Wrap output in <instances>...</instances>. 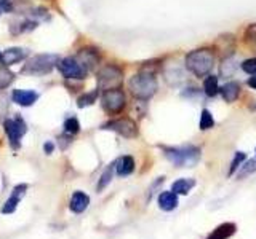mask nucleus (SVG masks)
Instances as JSON below:
<instances>
[{"label":"nucleus","instance_id":"1","mask_svg":"<svg viewBox=\"0 0 256 239\" xmlns=\"http://www.w3.org/2000/svg\"><path fill=\"white\" fill-rule=\"evenodd\" d=\"M215 56L210 50H195L186 56V67L194 75L203 77L213 67Z\"/></svg>","mask_w":256,"mask_h":239},{"label":"nucleus","instance_id":"2","mask_svg":"<svg viewBox=\"0 0 256 239\" xmlns=\"http://www.w3.org/2000/svg\"><path fill=\"white\" fill-rule=\"evenodd\" d=\"M128 86H130V91L134 98L149 99L157 91V80L152 74L141 72L131 77L130 81H128Z\"/></svg>","mask_w":256,"mask_h":239},{"label":"nucleus","instance_id":"3","mask_svg":"<svg viewBox=\"0 0 256 239\" xmlns=\"http://www.w3.org/2000/svg\"><path fill=\"white\" fill-rule=\"evenodd\" d=\"M165 157L176 166L195 164L197 159L200 158V150L191 145L183 148H165Z\"/></svg>","mask_w":256,"mask_h":239},{"label":"nucleus","instance_id":"4","mask_svg":"<svg viewBox=\"0 0 256 239\" xmlns=\"http://www.w3.org/2000/svg\"><path fill=\"white\" fill-rule=\"evenodd\" d=\"M124 80V72L117 66H106L98 72V89L109 91V89H117Z\"/></svg>","mask_w":256,"mask_h":239},{"label":"nucleus","instance_id":"5","mask_svg":"<svg viewBox=\"0 0 256 239\" xmlns=\"http://www.w3.org/2000/svg\"><path fill=\"white\" fill-rule=\"evenodd\" d=\"M56 62H58L56 54H37L28 61L24 70L32 75H43V74H48L50 70L55 67Z\"/></svg>","mask_w":256,"mask_h":239},{"label":"nucleus","instance_id":"6","mask_svg":"<svg viewBox=\"0 0 256 239\" xmlns=\"http://www.w3.org/2000/svg\"><path fill=\"white\" fill-rule=\"evenodd\" d=\"M56 67L63 74V77H66V79L82 80L87 77V69L83 67L75 57H64V59L56 62Z\"/></svg>","mask_w":256,"mask_h":239},{"label":"nucleus","instance_id":"7","mask_svg":"<svg viewBox=\"0 0 256 239\" xmlns=\"http://www.w3.org/2000/svg\"><path fill=\"white\" fill-rule=\"evenodd\" d=\"M3 128H5L6 135H8V139H10L11 147L15 148V150H18L19 145H21V137L26 134V131H28L26 123L23 121L21 117H16L15 120H5Z\"/></svg>","mask_w":256,"mask_h":239},{"label":"nucleus","instance_id":"8","mask_svg":"<svg viewBox=\"0 0 256 239\" xmlns=\"http://www.w3.org/2000/svg\"><path fill=\"white\" fill-rule=\"evenodd\" d=\"M125 104V94L119 88L109 89V91H104V94H102V108L107 113H120L124 110Z\"/></svg>","mask_w":256,"mask_h":239},{"label":"nucleus","instance_id":"9","mask_svg":"<svg viewBox=\"0 0 256 239\" xmlns=\"http://www.w3.org/2000/svg\"><path fill=\"white\" fill-rule=\"evenodd\" d=\"M102 129H111V131H115L117 134L124 135V137H136L138 134V128H136V123L131 121L130 118H119V120H112L106 123Z\"/></svg>","mask_w":256,"mask_h":239},{"label":"nucleus","instance_id":"10","mask_svg":"<svg viewBox=\"0 0 256 239\" xmlns=\"http://www.w3.org/2000/svg\"><path fill=\"white\" fill-rule=\"evenodd\" d=\"M75 59L79 61L82 66L87 69V72H88V70H92V69H95L96 66H98L99 56H98V53H96L95 50L83 48V50L79 51V54H77Z\"/></svg>","mask_w":256,"mask_h":239},{"label":"nucleus","instance_id":"11","mask_svg":"<svg viewBox=\"0 0 256 239\" xmlns=\"http://www.w3.org/2000/svg\"><path fill=\"white\" fill-rule=\"evenodd\" d=\"M26 190H28V185H26V184H21V185L15 186V190H13L11 196L8 198V201L3 204L2 214H11V212L16 209V206H18L19 201H21V198L26 193Z\"/></svg>","mask_w":256,"mask_h":239},{"label":"nucleus","instance_id":"12","mask_svg":"<svg viewBox=\"0 0 256 239\" xmlns=\"http://www.w3.org/2000/svg\"><path fill=\"white\" fill-rule=\"evenodd\" d=\"M38 94L31 89H15L13 91V101L21 107H31L34 102H37Z\"/></svg>","mask_w":256,"mask_h":239},{"label":"nucleus","instance_id":"13","mask_svg":"<svg viewBox=\"0 0 256 239\" xmlns=\"http://www.w3.org/2000/svg\"><path fill=\"white\" fill-rule=\"evenodd\" d=\"M90 204V198L85 195L83 191H75L72 198H70V203H69V208L75 214H82L83 211L88 208Z\"/></svg>","mask_w":256,"mask_h":239},{"label":"nucleus","instance_id":"14","mask_svg":"<svg viewBox=\"0 0 256 239\" xmlns=\"http://www.w3.org/2000/svg\"><path fill=\"white\" fill-rule=\"evenodd\" d=\"M159 206L162 211L170 212L173 209H176L178 206V196L175 191H163L159 195Z\"/></svg>","mask_w":256,"mask_h":239},{"label":"nucleus","instance_id":"15","mask_svg":"<svg viewBox=\"0 0 256 239\" xmlns=\"http://www.w3.org/2000/svg\"><path fill=\"white\" fill-rule=\"evenodd\" d=\"M24 56H26L24 50H21V48H8L2 53V62H3V66H13V64L23 61Z\"/></svg>","mask_w":256,"mask_h":239},{"label":"nucleus","instance_id":"16","mask_svg":"<svg viewBox=\"0 0 256 239\" xmlns=\"http://www.w3.org/2000/svg\"><path fill=\"white\" fill-rule=\"evenodd\" d=\"M235 230H237L235 223H223L216 230L211 231L207 239H229L235 233Z\"/></svg>","mask_w":256,"mask_h":239},{"label":"nucleus","instance_id":"17","mask_svg":"<svg viewBox=\"0 0 256 239\" xmlns=\"http://www.w3.org/2000/svg\"><path fill=\"white\" fill-rule=\"evenodd\" d=\"M115 171H117V176L120 177L130 176L134 171V159L131 157H122L117 163H115Z\"/></svg>","mask_w":256,"mask_h":239},{"label":"nucleus","instance_id":"18","mask_svg":"<svg viewBox=\"0 0 256 239\" xmlns=\"http://www.w3.org/2000/svg\"><path fill=\"white\" fill-rule=\"evenodd\" d=\"M239 93H240V85L235 81H229L221 88V94L226 102H234L239 98Z\"/></svg>","mask_w":256,"mask_h":239},{"label":"nucleus","instance_id":"19","mask_svg":"<svg viewBox=\"0 0 256 239\" xmlns=\"http://www.w3.org/2000/svg\"><path fill=\"white\" fill-rule=\"evenodd\" d=\"M195 182L192 179H179L171 185V191H175L176 195H188V193L194 188Z\"/></svg>","mask_w":256,"mask_h":239},{"label":"nucleus","instance_id":"20","mask_svg":"<svg viewBox=\"0 0 256 239\" xmlns=\"http://www.w3.org/2000/svg\"><path fill=\"white\" fill-rule=\"evenodd\" d=\"M203 89H205V94L210 96V98L216 96L218 91H220V88H218V77L208 75L203 81Z\"/></svg>","mask_w":256,"mask_h":239},{"label":"nucleus","instance_id":"21","mask_svg":"<svg viewBox=\"0 0 256 239\" xmlns=\"http://www.w3.org/2000/svg\"><path fill=\"white\" fill-rule=\"evenodd\" d=\"M13 80H15V74L6 69V66H0V89L8 88Z\"/></svg>","mask_w":256,"mask_h":239},{"label":"nucleus","instance_id":"22","mask_svg":"<svg viewBox=\"0 0 256 239\" xmlns=\"http://www.w3.org/2000/svg\"><path fill=\"white\" fill-rule=\"evenodd\" d=\"M96 98H98V89H95V91H92V93L82 94L80 98L77 99V106H79L80 108L82 107H87V106H92L93 102L96 101Z\"/></svg>","mask_w":256,"mask_h":239},{"label":"nucleus","instance_id":"23","mask_svg":"<svg viewBox=\"0 0 256 239\" xmlns=\"http://www.w3.org/2000/svg\"><path fill=\"white\" fill-rule=\"evenodd\" d=\"M215 125V120H213V115L210 113V110H207V108H203L202 110V115H200V129H210L213 128Z\"/></svg>","mask_w":256,"mask_h":239},{"label":"nucleus","instance_id":"24","mask_svg":"<svg viewBox=\"0 0 256 239\" xmlns=\"http://www.w3.org/2000/svg\"><path fill=\"white\" fill-rule=\"evenodd\" d=\"M114 166L115 164H111L107 167V169L102 172V176H101V179H99V184H98V191H101V190H104L106 186L109 185V182H111V179H112V169H114Z\"/></svg>","mask_w":256,"mask_h":239},{"label":"nucleus","instance_id":"25","mask_svg":"<svg viewBox=\"0 0 256 239\" xmlns=\"http://www.w3.org/2000/svg\"><path fill=\"white\" fill-rule=\"evenodd\" d=\"M235 62L232 57H227L226 61L223 62V66H221V75L223 77H230L234 74V70H235Z\"/></svg>","mask_w":256,"mask_h":239},{"label":"nucleus","instance_id":"26","mask_svg":"<svg viewBox=\"0 0 256 239\" xmlns=\"http://www.w3.org/2000/svg\"><path fill=\"white\" fill-rule=\"evenodd\" d=\"M64 131L69 133V134H77L80 131V125L77 118H67L66 123H64Z\"/></svg>","mask_w":256,"mask_h":239},{"label":"nucleus","instance_id":"27","mask_svg":"<svg viewBox=\"0 0 256 239\" xmlns=\"http://www.w3.org/2000/svg\"><path fill=\"white\" fill-rule=\"evenodd\" d=\"M243 159H245V153H235V157H234V161H232V164H230V169H229V174L232 176V174L237 171V167H240V164L243 163Z\"/></svg>","mask_w":256,"mask_h":239},{"label":"nucleus","instance_id":"28","mask_svg":"<svg viewBox=\"0 0 256 239\" xmlns=\"http://www.w3.org/2000/svg\"><path fill=\"white\" fill-rule=\"evenodd\" d=\"M242 69L245 70L247 74H250V75H256V57H252V59L243 61Z\"/></svg>","mask_w":256,"mask_h":239},{"label":"nucleus","instance_id":"29","mask_svg":"<svg viewBox=\"0 0 256 239\" xmlns=\"http://www.w3.org/2000/svg\"><path fill=\"white\" fill-rule=\"evenodd\" d=\"M255 171H256V161H248L245 167H243V171L239 174V177H245L250 172H255Z\"/></svg>","mask_w":256,"mask_h":239},{"label":"nucleus","instance_id":"30","mask_svg":"<svg viewBox=\"0 0 256 239\" xmlns=\"http://www.w3.org/2000/svg\"><path fill=\"white\" fill-rule=\"evenodd\" d=\"M248 86H252L253 89H256V75H253L252 79L248 80Z\"/></svg>","mask_w":256,"mask_h":239},{"label":"nucleus","instance_id":"31","mask_svg":"<svg viewBox=\"0 0 256 239\" xmlns=\"http://www.w3.org/2000/svg\"><path fill=\"white\" fill-rule=\"evenodd\" d=\"M53 148H55V145L51 144V142H47V144H45V152H47V153H51Z\"/></svg>","mask_w":256,"mask_h":239},{"label":"nucleus","instance_id":"32","mask_svg":"<svg viewBox=\"0 0 256 239\" xmlns=\"http://www.w3.org/2000/svg\"><path fill=\"white\" fill-rule=\"evenodd\" d=\"M0 62H2V51H0Z\"/></svg>","mask_w":256,"mask_h":239}]
</instances>
